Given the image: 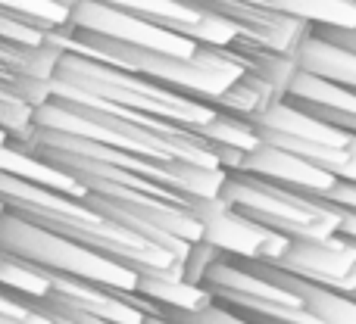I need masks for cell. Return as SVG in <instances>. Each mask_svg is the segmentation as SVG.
<instances>
[{"mask_svg":"<svg viewBox=\"0 0 356 324\" xmlns=\"http://www.w3.org/2000/svg\"><path fill=\"white\" fill-rule=\"evenodd\" d=\"M275 265L322 287L356 293V244L341 234L325 240H291L288 253Z\"/></svg>","mask_w":356,"mask_h":324,"instance_id":"6da1fadb","label":"cell"},{"mask_svg":"<svg viewBox=\"0 0 356 324\" xmlns=\"http://www.w3.org/2000/svg\"><path fill=\"white\" fill-rule=\"evenodd\" d=\"M166 171L175 178V187H181L191 200H207V196H222L225 194L228 175L207 162H188L175 160L166 165Z\"/></svg>","mask_w":356,"mask_h":324,"instance_id":"277c9868","label":"cell"},{"mask_svg":"<svg viewBox=\"0 0 356 324\" xmlns=\"http://www.w3.org/2000/svg\"><path fill=\"white\" fill-rule=\"evenodd\" d=\"M353 296H356V293H353Z\"/></svg>","mask_w":356,"mask_h":324,"instance_id":"ba28073f","label":"cell"},{"mask_svg":"<svg viewBox=\"0 0 356 324\" xmlns=\"http://www.w3.org/2000/svg\"><path fill=\"white\" fill-rule=\"evenodd\" d=\"M297 62H300L303 72L319 75L325 81H334V85L356 91V53L325 41L316 31H309L307 41L297 47Z\"/></svg>","mask_w":356,"mask_h":324,"instance_id":"3957f363","label":"cell"},{"mask_svg":"<svg viewBox=\"0 0 356 324\" xmlns=\"http://www.w3.org/2000/svg\"><path fill=\"white\" fill-rule=\"evenodd\" d=\"M353 244H356V240H353Z\"/></svg>","mask_w":356,"mask_h":324,"instance_id":"52a82bcc","label":"cell"},{"mask_svg":"<svg viewBox=\"0 0 356 324\" xmlns=\"http://www.w3.org/2000/svg\"><path fill=\"white\" fill-rule=\"evenodd\" d=\"M319 200L332 203V206H338V209L356 212V181H338L325 196H319Z\"/></svg>","mask_w":356,"mask_h":324,"instance_id":"5b68a950","label":"cell"},{"mask_svg":"<svg viewBox=\"0 0 356 324\" xmlns=\"http://www.w3.org/2000/svg\"><path fill=\"white\" fill-rule=\"evenodd\" d=\"M241 171L253 178H263V181H272V184H282V187H291V190H303V194H313V196H325L341 181L332 171L319 169V165L291 153V150L272 147V144L253 147L244 156Z\"/></svg>","mask_w":356,"mask_h":324,"instance_id":"7a4b0ae2","label":"cell"},{"mask_svg":"<svg viewBox=\"0 0 356 324\" xmlns=\"http://www.w3.org/2000/svg\"><path fill=\"white\" fill-rule=\"evenodd\" d=\"M316 35L325 37V41L338 44V47L350 50V53H356V25L353 28H334V25H316Z\"/></svg>","mask_w":356,"mask_h":324,"instance_id":"8992f818","label":"cell"}]
</instances>
